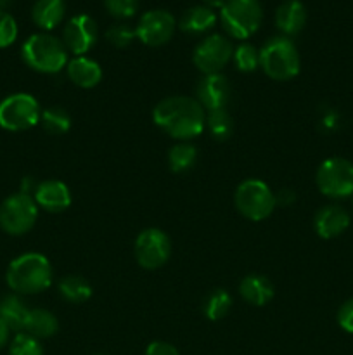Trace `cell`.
Here are the masks:
<instances>
[{
    "label": "cell",
    "mask_w": 353,
    "mask_h": 355,
    "mask_svg": "<svg viewBox=\"0 0 353 355\" xmlns=\"http://www.w3.org/2000/svg\"><path fill=\"white\" fill-rule=\"evenodd\" d=\"M154 123L179 141L197 137L206 127V113L197 99L187 96H172L159 101L152 111Z\"/></svg>",
    "instance_id": "obj_1"
},
{
    "label": "cell",
    "mask_w": 353,
    "mask_h": 355,
    "mask_svg": "<svg viewBox=\"0 0 353 355\" xmlns=\"http://www.w3.org/2000/svg\"><path fill=\"white\" fill-rule=\"evenodd\" d=\"M6 283L16 295H37L52 284V266L42 253H23L9 263Z\"/></svg>",
    "instance_id": "obj_2"
},
{
    "label": "cell",
    "mask_w": 353,
    "mask_h": 355,
    "mask_svg": "<svg viewBox=\"0 0 353 355\" xmlns=\"http://www.w3.org/2000/svg\"><path fill=\"white\" fill-rule=\"evenodd\" d=\"M23 61L38 73H59L68 64V49L57 37L35 33L21 47Z\"/></svg>",
    "instance_id": "obj_3"
},
{
    "label": "cell",
    "mask_w": 353,
    "mask_h": 355,
    "mask_svg": "<svg viewBox=\"0 0 353 355\" xmlns=\"http://www.w3.org/2000/svg\"><path fill=\"white\" fill-rule=\"evenodd\" d=\"M260 66L266 76L286 82L300 73V54L287 37H273L260 49Z\"/></svg>",
    "instance_id": "obj_4"
},
{
    "label": "cell",
    "mask_w": 353,
    "mask_h": 355,
    "mask_svg": "<svg viewBox=\"0 0 353 355\" xmlns=\"http://www.w3.org/2000/svg\"><path fill=\"white\" fill-rule=\"evenodd\" d=\"M263 10L258 0H227L220 9L224 30L237 40L251 37L262 24Z\"/></svg>",
    "instance_id": "obj_5"
},
{
    "label": "cell",
    "mask_w": 353,
    "mask_h": 355,
    "mask_svg": "<svg viewBox=\"0 0 353 355\" xmlns=\"http://www.w3.org/2000/svg\"><path fill=\"white\" fill-rule=\"evenodd\" d=\"M234 201L239 214L253 222L269 218L277 205L275 194L260 179H248L239 184L234 194Z\"/></svg>",
    "instance_id": "obj_6"
},
{
    "label": "cell",
    "mask_w": 353,
    "mask_h": 355,
    "mask_svg": "<svg viewBox=\"0 0 353 355\" xmlns=\"http://www.w3.org/2000/svg\"><path fill=\"white\" fill-rule=\"evenodd\" d=\"M38 218V205L26 193H14L0 205V229L10 236L31 231Z\"/></svg>",
    "instance_id": "obj_7"
},
{
    "label": "cell",
    "mask_w": 353,
    "mask_h": 355,
    "mask_svg": "<svg viewBox=\"0 0 353 355\" xmlns=\"http://www.w3.org/2000/svg\"><path fill=\"white\" fill-rule=\"evenodd\" d=\"M318 191L331 200L353 198V163L346 158H329L322 162L315 175Z\"/></svg>",
    "instance_id": "obj_8"
},
{
    "label": "cell",
    "mask_w": 353,
    "mask_h": 355,
    "mask_svg": "<svg viewBox=\"0 0 353 355\" xmlns=\"http://www.w3.org/2000/svg\"><path fill=\"white\" fill-rule=\"evenodd\" d=\"M40 104L31 94H10L0 101V127L9 132H23L40 121Z\"/></svg>",
    "instance_id": "obj_9"
},
{
    "label": "cell",
    "mask_w": 353,
    "mask_h": 355,
    "mask_svg": "<svg viewBox=\"0 0 353 355\" xmlns=\"http://www.w3.org/2000/svg\"><path fill=\"white\" fill-rule=\"evenodd\" d=\"M172 255V241L165 231L149 227L135 239V259L144 269H159Z\"/></svg>",
    "instance_id": "obj_10"
},
{
    "label": "cell",
    "mask_w": 353,
    "mask_h": 355,
    "mask_svg": "<svg viewBox=\"0 0 353 355\" xmlns=\"http://www.w3.org/2000/svg\"><path fill=\"white\" fill-rule=\"evenodd\" d=\"M234 58V47L224 35H210L194 49L192 61L201 73L215 75L220 73Z\"/></svg>",
    "instance_id": "obj_11"
},
{
    "label": "cell",
    "mask_w": 353,
    "mask_h": 355,
    "mask_svg": "<svg viewBox=\"0 0 353 355\" xmlns=\"http://www.w3.org/2000/svg\"><path fill=\"white\" fill-rule=\"evenodd\" d=\"M175 28L176 21L168 10L154 9L141 17L137 28H135V33L142 44L149 45V47H159L173 37Z\"/></svg>",
    "instance_id": "obj_12"
},
{
    "label": "cell",
    "mask_w": 353,
    "mask_h": 355,
    "mask_svg": "<svg viewBox=\"0 0 353 355\" xmlns=\"http://www.w3.org/2000/svg\"><path fill=\"white\" fill-rule=\"evenodd\" d=\"M97 24L87 14L71 17L62 31V44L75 55H83L96 45Z\"/></svg>",
    "instance_id": "obj_13"
},
{
    "label": "cell",
    "mask_w": 353,
    "mask_h": 355,
    "mask_svg": "<svg viewBox=\"0 0 353 355\" xmlns=\"http://www.w3.org/2000/svg\"><path fill=\"white\" fill-rule=\"evenodd\" d=\"M230 83L221 73L204 75L196 87L197 103L208 111L221 110L230 99Z\"/></svg>",
    "instance_id": "obj_14"
},
{
    "label": "cell",
    "mask_w": 353,
    "mask_h": 355,
    "mask_svg": "<svg viewBox=\"0 0 353 355\" xmlns=\"http://www.w3.org/2000/svg\"><path fill=\"white\" fill-rule=\"evenodd\" d=\"M350 214L339 205H325L315 214L314 227L322 239H334L350 227Z\"/></svg>",
    "instance_id": "obj_15"
},
{
    "label": "cell",
    "mask_w": 353,
    "mask_h": 355,
    "mask_svg": "<svg viewBox=\"0 0 353 355\" xmlns=\"http://www.w3.org/2000/svg\"><path fill=\"white\" fill-rule=\"evenodd\" d=\"M33 200L45 211L59 214V211H64L71 205V193H69V187L64 182L48 179L44 180V182H38L37 189L33 193Z\"/></svg>",
    "instance_id": "obj_16"
},
{
    "label": "cell",
    "mask_w": 353,
    "mask_h": 355,
    "mask_svg": "<svg viewBox=\"0 0 353 355\" xmlns=\"http://www.w3.org/2000/svg\"><path fill=\"white\" fill-rule=\"evenodd\" d=\"M275 24L286 37L298 35L307 24V9L300 0H284L275 12Z\"/></svg>",
    "instance_id": "obj_17"
},
{
    "label": "cell",
    "mask_w": 353,
    "mask_h": 355,
    "mask_svg": "<svg viewBox=\"0 0 353 355\" xmlns=\"http://www.w3.org/2000/svg\"><path fill=\"white\" fill-rule=\"evenodd\" d=\"M66 69H68L69 80L82 89H92L102 78V69L99 62L85 55H76L68 62Z\"/></svg>",
    "instance_id": "obj_18"
},
{
    "label": "cell",
    "mask_w": 353,
    "mask_h": 355,
    "mask_svg": "<svg viewBox=\"0 0 353 355\" xmlns=\"http://www.w3.org/2000/svg\"><path fill=\"white\" fill-rule=\"evenodd\" d=\"M239 293L248 304L262 307L269 304L273 297V284L266 276L260 274H249L239 284Z\"/></svg>",
    "instance_id": "obj_19"
},
{
    "label": "cell",
    "mask_w": 353,
    "mask_h": 355,
    "mask_svg": "<svg viewBox=\"0 0 353 355\" xmlns=\"http://www.w3.org/2000/svg\"><path fill=\"white\" fill-rule=\"evenodd\" d=\"M28 314H30V309H28L26 304L21 300L19 295L12 293L0 298V321H2L10 331L23 333L24 326H26Z\"/></svg>",
    "instance_id": "obj_20"
},
{
    "label": "cell",
    "mask_w": 353,
    "mask_h": 355,
    "mask_svg": "<svg viewBox=\"0 0 353 355\" xmlns=\"http://www.w3.org/2000/svg\"><path fill=\"white\" fill-rule=\"evenodd\" d=\"M217 23V14L206 6H196L187 9L179 21V28L183 33L201 35L210 31Z\"/></svg>",
    "instance_id": "obj_21"
},
{
    "label": "cell",
    "mask_w": 353,
    "mask_h": 355,
    "mask_svg": "<svg viewBox=\"0 0 353 355\" xmlns=\"http://www.w3.org/2000/svg\"><path fill=\"white\" fill-rule=\"evenodd\" d=\"M66 6L62 0H37L31 9L33 23L42 30H54L62 23Z\"/></svg>",
    "instance_id": "obj_22"
},
{
    "label": "cell",
    "mask_w": 353,
    "mask_h": 355,
    "mask_svg": "<svg viewBox=\"0 0 353 355\" xmlns=\"http://www.w3.org/2000/svg\"><path fill=\"white\" fill-rule=\"evenodd\" d=\"M57 329V318L52 312L45 311V309H30L23 333H28V335H31L37 340H44L54 336Z\"/></svg>",
    "instance_id": "obj_23"
},
{
    "label": "cell",
    "mask_w": 353,
    "mask_h": 355,
    "mask_svg": "<svg viewBox=\"0 0 353 355\" xmlns=\"http://www.w3.org/2000/svg\"><path fill=\"white\" fill-rule=\"evenodd\" d=\"M59 295L71 304H83L92 297V286L82 276H66L59 283Z\"/></svg>",
    "instance_id": "obj_24"
},
{
    "label": "cell",
    "mask_w": 353,
    "mask_h": 355,
    "mask_svg": "<svg viewBox=\"0 0 353 355\" xmlns=\"http://www.w3.org/2000/svg\"><path fill=\"white\" fill-rule=\"evenodd\" d=\"M197 159V151L192 144H189L187 141L179 142V144L173 146L170 149L168 155V163L172 172L175 173H183L189 172L194 165H196Z\"/></svg>",
    "instance_id": "obj_25"
},
{
    "label": "cell",
    "mask_w": 353,
    "mask_h": 355,
    "mask_svg": "<svg viewBox=\"0 0 353 355\" xmlns=\"http://www.w3.org/2000/svg\"><path fill=\"white\" fill-rule=\"evenodd\" d=\"M232 309V297L225 290H213L206 298H204L203 312L210 321H218L224 319Z\"/></svg>",
    "instance_id": "obj_26"
},
{
    "label": "cell",
    "mask_w": 353,
    "mask_h": 355,
    "mask_svg": "<svg viewBox=\"0 0 353 355\" xmlns=\"http://www.w3.org/2000/svg\"><path fill=\"white\" fill-rule=\"evenodd\" d=\"M40 123L42 127L45 128V132H48V134L62 135L69 130V127H71V116H69V113L64 107L52 106L47 107L45 111H42Z\"/></svg>",
    "instance_id": "obj_27"
},
{
    "label": "cell",
    "mask_w": 353,
    "mask_h": 355,
    "mask_svg": "<svg viewBox=\"0 0 353 355\" xmlns=\"http://www.w3.org/2000/svg\"><path fill=\"white\" fill-rule=\"evenodd\" d=\"M206 127L217 141H225V139L230 137L232 130H234V121H232L230 113L225 107H221V110L208 111Z\"/></svg>",
    "instance_id": "obj_28"
},
{
    "label": "cell",
    "mask_w": 353,
    "mask_h": 355,
    "mask_svg": "<svg viewBox=\"0 0 353 355\" xmlns=\"http://www.w3.org/2000/svg\"><path fill=\"white\" fill-rule=\"evenodd\" d=\"M234 62L239 71H255L260 66V51L251 44H241L237 49H234Z\"/></svg>",
    "instance_id": "obj_29"
},
{
    "label": "cell",
    "mask_w": 353,
    "mask_h": 355,
    "mask_svg": "<svg viewBox=\"0 0 353 355\" xmlns=\"http://www.w3.org/2000/svg\"><path fill=\"white\" fill-rule=\"evenodd\" d=\"M9 355H44L40 342L28 333H17L9 343Z\"/></svg>",
    "instance_id": "obj_30"
},
{
    "label": "cell",
    "mask_w": 353,
    "mask_h": 355,
    "mask_svg": "<svg viewBox=\"0 0 353 355\" xmlns=\"http://www.w3.org/2000/svg\"><path fill=\"white\" fill-rule=\"evenodd\" d=\"M137 37L135 30L128 24H113L109 30L106 31V38L109 40V44H113L114 47H127L132 44V40Z\"/></svg>",
    "instance_id": "obj_31"
},
{
    "label": "cell",
    "mask_w": 353,
    "mask_h": 355,
    "mask_svg": "<svg viewBox=\"0 0 353 355\" xmlns=\"http://www.w3.org/2000/svg\"><path fill=\"white\" fill-rule=\"evenodd\" d=\"M17 38V23L9 12L0 9V49L12 45Z\"/></svg>",
    "instance_id": "obj_32"
},
{
    "label": "cell",
    "mask_w": 353,
    "mask_h": 355,
    "mask_svg": "<svg viewBox=\"0 0 353 355\" xmlns=\"http://www.w3.org/2000/svg\"><path fill=\"white\" fill-rule=\"evenodd\" d=\"M107 12L114 17H132L138 9V0H104Z\"/></svg>",
    "instance_id": "obj_33"
},
{
    "label": "cell",
    "mask_w": 353,
    "mask_h": 355,
    "mask_svg": "<svg viewBox=\"0 0 353 355\" xmlns=\"http://www.w3.org/2000/svg\"><path fill=\"white\" fill-rule=\"evenodd\" d=\"M336 319H338V324L343 331L353 335V297L348 298V300L339 307Z\"/></svg>",
    "instance_id": "obj_34"
},
{
    "label": "cell",
    "mask_w": 353,
    "mask_h": 355,
    "mask_svg": "<svg viewBox=\"0 0 353 355\" xmlns=\"http://www.w3.org/2000/svg\"><path fill=\"white\" fill-rule=\"evenodd\" d=\"M145 355H180V352L172 343L156 340V342L149 343L147 349H145Z\"/></svg>",
    "instance_id": "obj_35"
},
{
    "label": "cell",
    "mask_w": 353,
    "mask_h": 355,
    "mask_svg": "<svg viewBox=\"0 0 353 355\" xmlns=\"http://www.w3.org/2000/svg\"><path fill=\"white\" fill-rule=\"evenodd\" d=\"M9 338H10V329L0 321V350L6 349L9 345Z\"/></svg>",
    "instance_id": "obj_36"
},
{
    "label": "cell",
    "mask_w": 353,
    "mask_h": 355,
    "mask_svg": "<svg viewBox=\"0 0 353 355\" xmlns=\"http://www.w3.org/2000/svg\"><path fill=\"white\" fill-rule=\"evenodd\" d=\"M204 2V6L206 7H210V9H221V7H224V3L227 2V0H203Z\"/></svg>",
    "instance_id": "obj_37"
},
{
    "label": "cell",
    "mask_w": 353,
    "mask_h": 355,
    "mask_svg": "<svg viewBox=\"0 0 353 355\" xmlns=\"http://www.w3.org/2000/svg\"><path fill=\"white\" fill-rule=\"evenodd\" d=\"M9 2V0H0V6H3V3H7Z\"/></svg>",
    "instance_id": "obj_38"
},
{
    "label": "cell",
    "mask_w": 353,
    "mask_h": 355,
    "mask_svg": "<svg viewBox=\"0 0 353 355\" xmlns=\"http://www.w3.org/2000/svg\"><path fill=\"white\" fill-rule=\"evenodd\" d=\"M93 355H106V354H93Z\"/></svg>",
    "instance_id": "obj_39"
},
{
    "label": "cell",
    "mask_w": 353,
    "mask_h": 355,
    "mask_svg": "<svg viewBox=\"0 0 353 355\" xmlns=\"http://www.w3.org/2000/svg\"><path fill=\"white\" fill-rule=\"evenodd\" d=\"M352 208H353V200H352Z\"/></svg>",
    "instance_id": "obj_40"
}]
</instances>
